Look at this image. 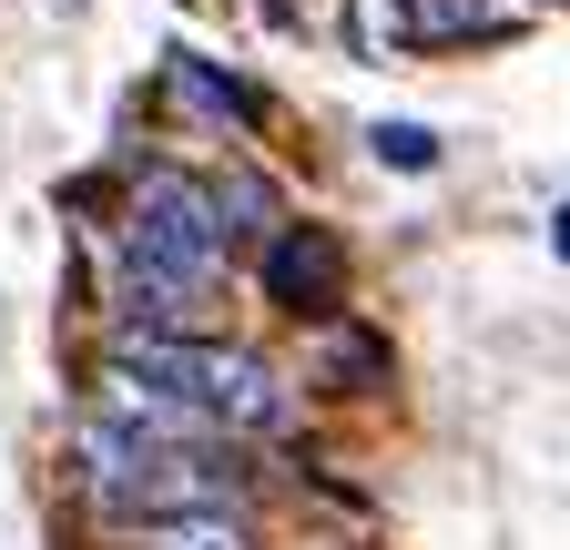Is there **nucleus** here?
Listing matches in <instances>:
<instances>
[{
  "label": "nucleus",
  "mask_w": 570,
  "mask_h": 550,
  "mask_svg": "<svg viewBox=\"0 0 570 550\" xmlns=\"http://www.w3.org/2000/svg\"><path fill=\"white\" fill-rule=\"evenodd\" d=\"M112 367L132 377H154L174 397H194L225 439H275L285 419H296V387H285L255 347H225V336H204V326H112Z\"/></svg>",
  "instance_id": "f257e3e1"
},
{
  "label": "nucleus",
  "mask_w": 570,
  "mask_h": 550,
  "mask_svg": "<svg viewBox=\"0 0 570 550\" xmlns=\"http://www.w3.org/2000/svg\"><path fill=\"white\" fill-rule=\"evenodd\" d=\"M225 255H235V225H225V194H214L204 174L154 164V174L132 184V204H122V235H112V265L214 296V286H225Z\"/></svg>",
  "instance_id": "f03ea898"
},
{
  "label": "nucleus",
  "mask_w": 570,
  "mask_h": 550,
  "mask_svg": "<svg viewBox=\"0 0 570 550\" xmlns=\"http://www.w3.org/2000/svg\"><path fill=\"white\" fill-rule=\"evenodd\" d=\"M255 275H265V306L306 316V326H326V316L346 306V245H336L326 225H275V235L255 245Z\"/></svg>",
  "instance_id": "7ed1b4c3"
},
{
  "label": "nucleus",
  "mask_w": 570,
  "mask_h": 550,
  "mask_svg": "<svg viewBox=\"0 0 570 550\" xmlns=\"http://www.w3.org/2000/svg\"><path fill=\"white\" fill-rule=\"evenodd\" d=\"M132 550H255L245 510H174V520H132Z\"/></svg>",
  "instance_id": "20e7f679"
},
{
  "label": "nucleus",
  "mask_w": 570,
  "mask_h": 550,
  "mask_svg": "<svg viewBox=\"0 0 570 550\" xmlns=\"http://www.w3.org/2000/svg\"><path fill=\"white\" fill-rule=\"evenodd\" d=\"M174 82H184V92H204L225 122H265V92H255V82H235V72H214V61H194V51H174Z\"/></svg>",
  "instance_id": "39448f33"
},
{
  "label": "nucleus",
  "mask_w": 570,
  "mask_h": 550,
  "mask_svg": "<svg viewBox=\"0 0 570 550\" xmlns=\"http://www.w3.org/2000/svg\"><path fill=\"white\" fill-rule=\"evenodd\" d=\"M214 194H225V225H235V245H265V235L285 225V204H275V184H265V174H225Z\"/></svg>",
  "instance_id": "423d86ee"
},
{
  "label": "nucleus",
  "mask_w": 570,
  "mask_h": 550,
  "mask_svg": "<svg viewBox=\"0 0 570 550\" xmlns=\"http://www.w3.org/2000/svg\"><path fill=\"white\" fill-rule=\"evenodd\" d=\"M387 11L407 41H469L479 31V0H387Z\"/></svg>",
  "instance_id": "0eeeda50"
},
{
  "label": "nucleus",
  "mask_w": 570,
  "mask_h": 550,
  "mask_svg": "<svg viewBox=\"0 0 570 550\" xmlns=\"http://www.w3.org/2000/svg\"><path fill=\"white\" fill-rule=\"evenodd\" d=\"M367 154H377L387 174H439V132H428V122H377Z\"/></svg>",
  "instance_id": "6e6552de"
},
{
  "label": "nucleus",
  "mask_w": 570,
  "mask_h": 550,
  "mask_svg": "<svg viewBox=\"0 0 570 550\" xmlns=\"http://www.w3.org/2000/svg\"><path fill=\"white\" fill-rule=\"evenodd\" d=\"M550 245H560V255H570V204H560V225H550Z\"/></svg>",
  "instance_id": "1a4fd4ad"
}]
</instances>
